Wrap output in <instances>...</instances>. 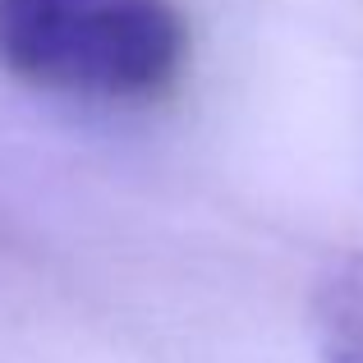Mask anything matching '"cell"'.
I'll use <instances>...</instances> for the list:
<instances>
[{
	"instance_id": "obj_1",
	"label": "cell",
	"mask_w": 363,
	"mask_h": 363,
	"mask_svg": "<svg viewBox=\"0 0 363 363\" xmlns=\"http://www.w3.org/2000/svg\"><path fill=\"white\" fill-rule=\"evenodd\" d=\"M189 60L170 0H0V69L28 88L88 101H152Z\"/></svg>"
},
{
	"instance_id": "obj_2",
	"label": "cell",
	"mask_w": 363,
	"mask_h": 363,
	"mask_svg": "<svg viewBox=\"0 0 363 363\" xmlns=\"http://www.w3.org/2000/svg\"><path fill=\"white\" fill-rule=\"evenodd\" d=\"M308 327L322 363H363V248L336 253L318 272Z\"/></svg>"
}]
</instances>
